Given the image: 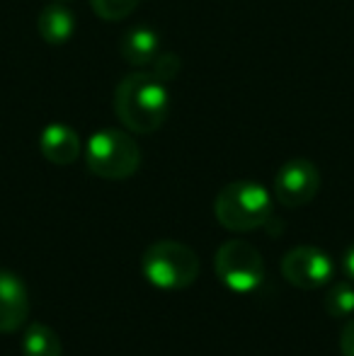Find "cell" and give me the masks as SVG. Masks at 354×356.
<instances>
[{
    "mask_svg": "<svg viewBox=\"0 0 354 356\" xmlns=\"http://www.w3.org/2000/svg\"><path fill=\"white\" fill-rule=\"evenodd\" d=\"M114 114L131 134H156L170 114V92L153 73H129L114 88Z\"/></svg>",
    "mask_w": 354,
    "mask_h": 356,
    "instance_id": "cell-1",
    "label": "cell"
},
{
    "mask_svg": "<svg viewBox=\"0 0 354 356\" xmlns=\"http://www.w3.org/2000/svg\"><path fill=\"white\" fill-rule=\"evenodd\" d=\"M54 3H68V0H54Z\"/></svg>",
    "mask_w": 354,
    "mask_h": 356,
    "instance_id": "cell-18",
    "label": "cell"
},
{
    "mask_svg": "<svg viewBox=\"0 0 354 356\" xmlns=\"http://www.w3.org/2000/svg\"><path fill=\"white\" fill-rule=\"evenodd\" d=\"M22 356H63L58 334L44 323H27L22 332Z\"/></svg>",
    "mask_w": 354,
    "mask_h": 356,
    "instance_id": "cell-12",
    "label": "cell"
},
{
    "mask_svg": "<svg viewBox=\"0 0 354 356\" xmlns=\"http://www.w3.org/2000/svg\"><path fill=\"white\" fill-rule=\"evenodd\" d=\"M321 189V172L306 158H291L274 175V199L287 209H301Z\"/></svg>",
    "mask_w": 354,
    "mask_h": 356,
    "instance_id": "cell-7",
    "label": "cell"
},
{
    "mask_svg": "<svg viewBox=\"0 0 354 356\" xmlns=\"http://www.w3.org/2000/svg\"><path fill=\"white\" fill-rule=\"evenodd\" d=\"M95 15L104 22H119V19H127L129 15L136 10L138 0H90Z\"/></svg>",
    "mask_w": 354,
    "mask_h": 356,
    "instance_id": "cell-14",
    "label": "cell"
},
{
    "mask_svg": "<svg viewBox=\"0 0 354 356\" xmlns=\"http://www.w3.org/2000/svg\"><path fill=\"white\" fill-rule=\"evenodd\" d=\"M86 165L95 177L102 179H129L141 168V148L119 129H102L88 138Z\"/></svg>",
    "mask_w": 354,
    "mask_h": 356,
    "instance_id": "cell-4",
    "label": "cell"
},
{
    "mask_svg": "<svg viewBox=\"0 0 354 356\" xmlns=\"http://www.w3.org/2000/svg\"><path fill=\"white\" fill-rule=\"evenodd\" d=\"M146 282L161 291L189 289L199 277V257L189 245L177 240H158L148 245L141 257Z\"/></svg>",
    "mask_w": 354,
    "mask_h": 356,
    "instance_id": "cell-3",
    "label": "cell"
},
{
    "mask_svg": "<svg viewBox=\"0 0 354 356\" xmlns=\"http://www.w3.org/2000/svg\"><path fill=\"white\" fill-rule=\"evenodd\" d=\"M325 313L332 318H347L354 313V286L350 282L332 284L325 293Z\"/></svg>",
    "mask_w": 354,
    "mask_h": 356,
    "instance_id": "cell-13",
    "label": "cell"
},
{
    "mask_svg": "<svg viewBox=\"0 0 354 356\" xmlns=\"http://www.w3.org/2000/svg\"><path fill=\"white\" fill-rule=\"evenodd\" d=\"M29 293L15 272L0 269V334H13L27 325Z\"/></svg>",
    "mask_w": 354,
    "mask_h": 356,
    "instance_id": "cell-8",
    "label": "cell"
},
{
    "mask_svg": "<svg viewBox=\"0 0 354 356\" xmlns=\"http://www.w3.org/2000/svg\"><path fill=\"white\" fill-rule=\"evenodd\" d=\"M214 272L233 293H252L265 282V259L255 245L228 240L214 254Z\"/></svg>",
    "mask_w": 354,
    "mask_h": 356,
    "instance_id": "cell-5",
    "label": "cell"
},
{
    "mask_svg": "<svg viewBox=\"0 0 354 356\" xmlns=\"http://www.w3.org/2000/svg\"><path fill=\"white\" fill-rule=\"evenodd\" d=\"M37 29L42 34V39L51 47H63L66 42H71V37L76 34V17L63 3H49L39 13Z\"/></svg>",
    "mask_w": 354,
    "mask_h": 356,
    "instance_id": "cell-11",
    "label": "cell"
},
{
    "mask_svg": "<svg viewBox=\"0 0 354 356\" xmlns=\"http://www.w3.org/2000/svg\"><path fill=\"white\" fill-rule=\"evenodd\" d=\"M282 277L287 279L291 286L303 291L321 289V286L330 284L335 267H332V259L325 250L316 248V245H298L291 248L282 257Z\"/></svg>",
    "mask_w": 354,
    "mask_h": 356,
    "instance_id": "cell-6",
    "label": "cell"
},
{
    "mask_svg": "<svg viewBox=\"0 0 354 356\" xmlns=\"http://www.w3.org/2000/svg\"><path fill=\"white\" fill-rule=\"evenodd\" d=\"M214 216L226 230L250 233L272 218V194L260 182L238 179L231 182L214 199Z\"/></svg>",
    "mask_w": 354,
    "mask_h": 356,
    "instance_id": "cell-2",
    "label": "cell"
},
{
    "mask_svg": "<svg viewBox=\"0 0 354 356\" xmlns=\"http://www.w3.org/2000/svg\"><path fill=\"white\" fill-rule=\"evenodd\" d=\"M179 68H182L179 56H175V54H168V51H161L156 56V61L151 63V73L156 75V78H161L163 83H170L172 78H177Z\"/></svg>",
    "mask_w": 354,
    "mask_h": 356,
    "instance_id": "cell-15",
    "label": "cell"
},
{
    "mask_svg": "<svg viewBox=\"0 0 354 356\" xmlns=\"http://www.w3.org/2000/svg\"><path fill=\"white\" fill-rule=\"evenodd\" d=\"M342 272H345V277L354 284V243L345 250V257H342Z\"/></svg>",
    "mask_w": 354,
    "mask_h": 356,
    "instance_id": "cell-17",
    "label": "cell"
},
{
    "mask_svg": "<svg viewBox=\"0 0 354 356\" xmlns=\"http://www.w3.org/2000/svg\"><path fill=\"white\" fill-rule=\"evenodd\" d=\"M39 150L51 165H73L81 158V136L73 131L68 124L54 122L49 127H44V131L39 134Z\"/></svg>",
    "mask_w": 354,
    "mask_h": 356,
    "instance_id": "cell-9",
    "label": "cell"
},
{
    "mask_svg": "<svg viewBox=\"0 0 354 356\" xmlns=\"http://www.w3.org/2000/svg\"><path fill=\"white\" fill-rule=\"evenodd\" d=\"M158 54H161V34L153 27H146V24L127 29L122 42H119V56L129 66H151Z\"/></svg>",
    "mask_w": 354,
    "mask_h": 356,
    "instance_id": "cell-10",
    "label": "cell"
},
{
    "mask_svg": "<svg viewBox=\"0 0 354 356\" xmlns=\"http://www.w3.org/2000/svg\"><path fill=\"white\" fill-rule=\"evenodd\" d=\"M340 352L342 356H354V318L340 332Z\"/></svg>",
    "mask_w": 354,
    "mask_h": 356,
    "instance_id": "cell-16",
    "label": "cell"
}]
</instances>
